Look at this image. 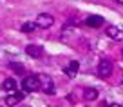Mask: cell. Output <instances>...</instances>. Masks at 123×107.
Segmentation results:
<instances>
[{
  "instance_id": "6da1fadb",
  "label": "cell",
  "mask_w": 123,
  "mask_h": 107,
  "mask_svg": "<svg viewBox=\"0 0 123 107\" xmlns=\"http://www.w3.org/2000/svg\"><path fill=\"white\" fill-rule=\"evenodd\" d=\"M22 87L25 93H35L40 89V80H38V74H31V76H25L22 82Z\"/></svg>"
},
{
  "instance_id": "7a4b0ae2",
  "label": "cell",
  "mask_w": 123,
  "mask_h": 107,
  "mask_svg": "<svg viewBox=\"0 0 123 107\" xmlns=\"http://www.w3.org/2000/svg\"><path fill=\"white\" fill-rule=\"evenodd\" d=\"M38 80H40V89H42L45 94H53L54 93V82L51 76L47 74H38Z\"/></svg>"
},
{
  "instance_id": "3957f363",
  "label": "cell",
  "mask_w": 123,
  "mask_h": 107,
  "mask_svg": "<svg viewBox=\"0 0 123 107\" xmlns=\"http://www.w3.org/2000/svg\"><path fill=\"white\" fill-rule=\"evenodd\" d=\"M96 71H98V76L100 78H109L112 74V64L109 60H101L100 64H98Z\"/></svg>"
},
{
  "instance_id": "277c9868",
  "label": "cell",
  "mask_w": 123,
  "mask_h": 107,
  "mask_svg": "<svg viewBox=\"0 0 123 107\" xmlns=\"http://www.w3.org/2000/svg\"><path fill=\"white\" fill-rule=\"evenodd\" d=\"M36 27H42V29H47V27H51L54 24V18L53 15H47V13H40L38 16H36Z\"/></svg>"
},
{
  "instance_id": "5b68a950",
  "label": "cell",
  "mask_w": 123,
  "mask_h": 107,
  "mask_svg": "<svg viewBox=\"0 0 123 107\" xmlns=\"http://www.w3.org/2000/svg\"><path fill=\"white\" fill-rule=\"evenodd\" d=\"M105 33H107L109 38L116 40V42H121L123 40V29H119V27H116V26H107Z\"/></svg>"
},
{
  "instance_id": "8992f818",
  "label": "cell",
  "mask_w": 123,
  "mask_h": 107,
  "mask_svg": "<svg viewBox=\"0 0 123 107\" xmlns=\"http://www.w3.org/2000/svg\"><path fill=\"white\" fill-rule=\"evenodd\" d=\"M24 98H25V91H18V93H15V94H9L7 98H6V105L13 107V105H16V103H18L20 100H24Z\"/></svg>"
},
{
  "instance_id": "52a82bcc",
  "label": "cell",
  "mask_w": 123,
  "mask_h": 107,
  "mask_svg": "<svg viewBox=\"0 0 123 107\" xmlns=\"http://www.w3.org/2000/svg\"><path fill=\"white\" fill-rule=\"evenodd\" d=\"M85 24H87L89 27H94V29H96V27H101V26H103L105 20H103V16H100V15H91L87 20H85Z\"/></svg>"
},
{
  "instance_id": "ba28073f",
  "label": "cell",
  "mask_w": 123,
  "mask_h": 107,
  "mask_svg": "<svg viewBox=\"0 0 123 107\" xmlns=\"http://www.w3.org/2000/svg\"><path fill=\"white\" fill-rule=\"evenodd\" d=\"M78 71H80V64H78L76 60H73V62H71V64L67 65L65 69H63V73H65L69 78H74V76L78 74Z\"/></svg>"
},
{
  "instance_id": "9c48e42d",
  "label": "cell",
  "mask_w": 123,
  "mask_h": 107,
  "mask_svg": "<svg viewBox=\"0 0 123 107\" xmlns=\"http://www.w3.org/2000/svg\"><path fill=\"white\" fill-rule=\"evenodd\" d=\"M25 53L29 54L31 58H40L42 56V53H43V49L40 46H35V44H29V46L25 47Z\"/></svg>"
},
{
  "instance_id": "30bf717a",
  "label": "cell",
  "mask_w": 123,
  "mask_h": 107,
  "mask_svg": "<svg viewBox=\"0 0 123 107\" xmlns=\"http://www.w3.org/2000/svg\"><path fill=\"white\" fill-rule=\"evenodd\" d=\"M73 33H78L76 27H74L73 24H65V26H63V29H62V38H63V40H69V36H71Z\"/></svg>"
},
{
  "instance_id": "8fae6325",
  "label": "cell",
  "mask_w": 123,
  "mask_h": 107,
  "mask_svg": "<svg viewBox=\"0 0 123 107\" xmlns=\"http://www.w3.org/2000/svg\"><path fill=\"white\" fill-rule=\"evenodd\" d=\"M2 87H4V91L11 93V91H15V89H16V82L13 80V78H6L4 84H2Z\"/></svg>"
},
{
  "instance_id": "7c38bea8",
  "label": "cell",
  "mask_w": 123,
  "mask_h": 107,
  "mask_svg": "<svg viewBox=\"0 0 123 107\" xmlns=\"http://www.w3.org/2000/svg\"><path fill=\"white\" fill-rule=\"evenodd\" d=\"M83 96H85V100H96L98 98V91L94 87H89V89H85Z\"/></svg>"
},
{
  "instance_id": "4fadbf2b",
  "label": "cell",
  "mask_w": 123,
  "mask_h": 107,
  "mask_svg": "<svg viewBox=\"0 0 123 107\" xmlns=\"http://www.w3.org/2000/svg\"><path fill=\"white\" fill-rule=\"evenodd\" d=\"M35 29H36V22L35 24H33V22H25V24H22V27H20L22 33H33Z\"/></svg>"
},
{
  "instance_id": "5bb4252c",
  "label": "cell",
  "mask_w": 123,
  "mask_h": 107,
  "mask_svg": "<svg viewBox=\"0 0 123 107\" xmlns=\"http://www.w3.org/2000/svg\"><path fill=\"white\" fill-rule=\"evenodd\" d=\"M9 67H11V69L15 71L16 74H24V71H25V69H24V65H22V64H16V62L9 64Z\"/></svg>"
},
{
  "instance_id": "9a60e30c",
  "label": "cell",
  "mask_w": 123,
  "mask_h": 107,
  "mask_svg": "<svg viewBox=\"0 0 123 107\" xmlns=\"http://www.w3.org/2000/svg\"><path fill=\"white\" fill-rule=\"evenodd\" d=\"M109 107H121V105H118V103H111Z\"/></svg>"
},
{
  "instance_id": "2e32d148",
  "label": "cell",
  "mask_w": 123,
  "mask_h": 107,
  "mask_svg": "<svg viewBox=\"0 0 123 107\" xmlns=\"http://www.w3.org/2000/svg\"><path fill=\"white\" fill-rule=\"evenodd\" d=\"M116 2H118V4H123V0H116Z\"/></svg>"
},
{
  "instance_id": "e0dca14e",
  "label": "cell",
  "mask_w": 123,
  "mask_h": 107,
  "mask_svg": "<svg viewBox=\"0 0 123 107\" xmlns=\"http://www.w3.org/2000/svg\"><path fill=\"white\" fill-rule=\"evenodd\" d=\"M121 58H123V49H121Z\"/></svg>"
},
{
  "instance_id": "ac0fdd59",
  "label": "cell",
  "mask_w": 123,
  "mask_h": 107,
  "mask_svg": "<svg viewBox=\"0 0 123 107\" xmlns=\"http://www.w3.org/2000/svg\"><path fill=\"white\" fill-rule=\"evenodd\" d=\"M121 84H123V78H121Z\"/></svg>"
},
{
  "instance_id": "d6986e66",
  "label": "cell",
  "mask_w": 123,
  "mask_h": 107,
  "mask_svg": "<svg viewBox=\"0 0 123 107\" xmlns=\"http://www.w3.org/2000/svg\"><path fill=\"white\" fill-rule=\"evenodd\" d=\"M0 107H2V105H0Z\"/></svg>"
}]
</instances>
